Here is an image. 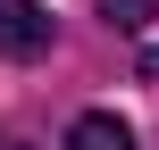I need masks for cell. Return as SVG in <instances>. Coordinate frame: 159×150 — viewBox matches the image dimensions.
<instances>
[{"label":"cell","mask_w":159,"mask_h":150,"mask_svg":"<svg viewBox=\"0 0 159 150\" xmlns=\"http://www.w3.org/2000/svg\"><path fill=\"white\" fill-rule=\"evenodd\" d=\"M34 50H50V17L34 0H0V58H34Z\"/></svg>","instance_id":"obj_1"},{"label":"cell","mask_w":159,"mask_h":150,"mask_svg":"<svg viewBox=\"0 0 159 150\" xmlns=\"http://www.w3.org/2000/svg\"><path fill=\"white\" fill-rule=\"evenodd\" d=\"M67 150H134V134H126L109 109H84V117L67 125Z\"/></svg>","instance_id":"obj_2"},{"label":"cell","mask_w":159,"mask_h":150,"mask_svg":"<svg viewBox=\"0 0 159 150\" xmlns=\"http://www.w3.org/2000/svg\"><path fill=\"white\" fill-rule=\"evenodd\" d=\"M101 8H109L117 25H151V0H101Z\"/></svg>","instance_id":"obj_3"},{"label":"cell","mask_w":159,"mask_h":150,"mask_svg":"<svg viewBox=\"0 0 159 150\" xmlns=\"http://www.w3.org/2000/svg\"><path fill=\"white\" fill-rule=\"evenodd\" d=\"M0 150H25V142H0Z\"/></svg>","instance_id":"obj_4"}]
</instances>
